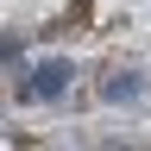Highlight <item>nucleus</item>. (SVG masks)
Wrapping results in <instances>:
<instances>
[{"label":"nucleus","mask_w":151,"mask_h":151,"mask_svg":"<svg viewBox=\"0 0 151 151\" xmlns=\"http://www.w3.org/2000/svg\"><path fill=\"white\" fill-rule=\"evenodd\" d=\"M101 94H107V101H126V94H139V82H132V76H120V69H113L107 82H101Z\"/></svg>","instance_id":"nucleus-2"},{"label":"nucleus","mask_w":151,"mask_h":151,"mask_svg":"<svg viewBox=\"0 0 151 151\" xmlns=\"http://www.w3.org/2000/svg\"><path fill=\"white\" fill-rule=\"evenodd\" d=\"M69 63H44V69H38V82H32V94H38V101H57V94H63L69 88Z\"/></svg>","instance_id":"nucleus-1"}]
</instances>
